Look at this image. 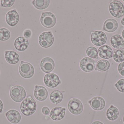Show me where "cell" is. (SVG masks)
<instances>
[{
    "label": "cell",
    "mask_w": 124,
    "mask_h": 124,
    "mask_svg": "<svg viewBox=\"0 0 124 124\" xmlns=\"http://www.w3.org/2000/svg\"><path fill=\"white\" fill-rule=\"evenodd\" d=\"M37 109L36 102L31 96H28L21 103L20 109L22 113L29 116L33 115Z\"/></svg>",
    "instance_id": "6da1fadb"
},
{
    "label": "cell",
    "mask_w": 124,
    "mask_h": 124,
    "mask_svg": "<svg viewBox=\"0 0 124 124\" xmlns=\"http://www.w3.org/2000/svg\"><path fill=\"white\" fill-rule=\"evenodd\" d=\"M9 95L13 101L20 103L25 99L26 91L23 87L20 85L12 86L9 91Z\"/></svg>",
    "instance_id": "7a4b0ae2"
},
{
    "label": "cell",
    "mask_w": 124,
    "mask_h": 124,
    "mask_svg": "<svg viewBox=\"0 0 124 124\" xmlns=\"http://www.w3.org/2000/svg\"><path fill=\"white\" fill-rule=\"evenodd\" d=\"M19 72L23 78L29 79L34 75L35 69L33 66L30 63L21 61L19 67Z\"/></svg>",
    "instance_id": "3957f363"
},
{
    "label": "cell",
    "mask_w": 124,
    "mask_h": 124,
    "mask_svg": "<svg viewBox=\"0 0 124 124\" xmlns=\"http://www.w3.org/2000/svg\"><path fill=\"white\" fill-rule=\"evenodd\" d=\"M55 15L51 12H45L41 13L40 22L42 25L46 28H51L56 23Z\"/></svg>",
    "instance_id": "277c9868"
},
{
    "label": "cell",
    "mask_w": 124,
    "mask_h": 124,
    "mask_svg": "<svg viewBox=\"0 0 124 124\" xmlns=\"http://www.w3.org/2000/svg\"><path fill=\"white\" fill-rule=\"evenodd\" d=\"M109 10L111 14L116 18H120L124 15V6L119 1H111L109 5Z\"/></svg>",
    "instance_id": "5b68a950"
},
{
    "label": "cell",
    "mask_w": 124,
    "mask_h": 124,
    "mask_svg": "<svg viewBox=\"0 0 124 124\" xmlns=\"http://www.w3.org/2000/svg\"><path fill=\"white\" fill-rule=\"evenodd\" d=\"M39 43L41 47L48 48L52 46L54 41V37L51 31H45L41 33L39 37Z\"/></svg>",
    "instance_id": "8992f818"
},
{
    "label": "cell",
    "mask_w": 124,
    "mask_h": 124,
    "mask_svg": "<svg viewBox=\"0 0 124 124\" xmlns=\"http://www.w3.org/2000/svg\"><path fill=\"white\" fill-rule=\"evenodd\" d=\"M68 108L70 113L75 115H78L82 113L84 106L82 102L77 98H71L68 103Z\"/></svg>",
    "instance_id": "52a82bcc"
},
{
    "label": "cell",
    "mask_w": 124,
    "mask_h": 124,
    "mask_svg": "<svg viewBox=\"0 0 124 124\" xmlns=\"http://www.w3.org/2000/svg\"><path fill=\"white\" fill-rule=\"evenodd\" d=\"M90 39L93 44L97 46H101L106 43L107 38L104 32L101 31H96L91 32Z\"/></svg>",
    "instance_id": "ba28073f"
},
{
    "label": "cell",
    "mask_w": 124,
    "mask_h": 124,
    "mask_svg": "<svg viewBox=\"0 0 124 124\" xmlns=\"http://www.w3.org/2000/svg\"><path fill=\"white\" fill-rule=\"evenodd\" d=\"M43 80L45 85L51 88L56 87L61 82L59 76L53 73L46 74L44 77Z\"/></svg>",
    "instance_id": "9c48e42d"
},
{
    "label": "cell",
    "mask_w": 124,
    "mask_h": 124,
    "mask_svg": "<svg viewBox=\"0 0 124 124\" xmlns=\"http://www.w3.org/2000/svg\"><path fill=\"white\" fill-rule=\"evenodd\" d=\"M96 62L93 59L89 57H85L82 58L79 63L81 69L86 73L92 72L95 68Z\"/></svg>",
    "instance_id": "30bf717a"
},
{
    "label": "cell",
    "mask_w": 124,
    "mask_h": 124,
    "mask_svg": "<svg viewBox=\"0 0 124 124\" xmlns=\"http://www.w3.org/2000/svg\"><path fill=\"white\" fill-rule=\"evenodd\" d=\"M19 19V15L16 9H13L7 12L5 16L7 23L11 27H14L16 25Z\"/></svg>",
    "instance_id": "8fae6325"
},
{
    "label": "cell",
    "mask_w": 124,
    "mask_h": 124,
    "mask_svg": "<svg viewBox=\"0 0 124 124\" xmlns=\"http://www.w3.org/2000/svg\"><path fill=\"white\" fill-rule=\"evenodd\" d=\"M41 70L46 74L50 73L55 67V63L54 60L49 57L43 58L40 63Z\"/></svg>",
    "instance_id": "7c38bea8"
},
{
    "label": "cell",
    "mask_w": 124,
    "mask_h": 124,
    "mask_svg": "<svg viewBox=\"0 0 124 124\" xmlns=\"http://www.w3.org/2000/svg\"><path fill=\"white\" fill-rule=\"evenodd\" d=\"M33 94L35 98L37 100L43 101L47 99L48 92L46 88L44 87L36 85Z\"/></svg>",
    "instance_id": "4fadbf2b"
},
{
    "label": "cell",
    "mask_w": 124,
    "mask_h": 124,
    "mask_svg": "<svg viewBox=\"0 0 124 124\" xmlns=\"http://www.w3.org/2000/svg\"><path fill=\"white\" fill-rule=\"evenodd\" d=\"M91 107L96 111L103 110L105 106L106 102L105 100L100 97H95L88 102Z\"/></svg>",
    "instance_id": "5bb4252c"
},
{
    "label": "cell",
    "mask_w": 124,
    "mask_h": 124,
    "mask_svg": "<svg viewBox=\"0 0 124 124\" xmlns=\"http://www.w3.org/2000/svg\"><path fill=\"white\" fill-rule=\"evenodd\" d=\"M15 48L19 51L22 52L27 49L29 46L28 40L23 36L17 38L14 42Z\"/></svg>",
    "instance_id": "9a60e30c"
},
{
    "label": "cell",
    "mask_w": 124,
    "mask_h": 124,
    "mask_svg": "<svg viewBox=\"0 0 124 124\" xmlns=\"http://www.w3.org/2000/svg\"><path fill=\"white\" fill-rule=\"evenodd\" d=\"M4 58L7 63L11 65H15L19 62L20 59L17 52L12 50L4 51Z\"/></svg>",
    "instance_id": "2e32d148"
},
{
    "label": "cell",
    "mask_w": 124,
    "mask_h": 124,
    "mask_svg": "<svg viewBox=\"0 0 124 124\" xmlns=\"http://www.w3.org/2000/svg\"><path fill=\"white\" fill-rule=\"evenodd\" d=\"M66 109L61 107H57L54 108L50 112L51 118L55 121H59L62 119L65 114Z\"/></svg>",
    "instance_id": "e0dca14e"
},
{
    "label": "cell",
    "mask_w": 124,
    "mask_h": 124,
    "mask_svg": "<svg viewBox=\"0 0 124 124\" xmlns=\"http://www.w3.org/2000/svg\"><path fill=\"white\" fill-rule=\"evenodd\" d=\"M6 116L8 121L12 124H18L21 121V115L16 110H9L6 113Z\"/></svg>",
    "instance_id": "ac0fdd59"
},
{
    "label": "cell",
    "mask_w": 124,
    "mask_h": 124,
    "mask_svg": "<svg viewBox=\"0 0 124 124\" xmlns=\"http://www.w3.org/2000/svg\"><path fill=\"white\" fill-rule=\"evenodd\" d=\"M118 27V22L115 19L110 18L103 23V30L108 33H113L117 30Z\"/></svg>",
    "instance_id": "d6986e66"
},
{
    "label": "cell",
    "mask_w": 124,
    "mask_h": 124,
    "mask_svg": "<svg viewBox=\"0 0 124 124\" xmlns=\"http://www.w3.org/2000/svg\"><path fill=\"white\" fill-rule=\"evenodd\" d=\"M110 43L111 46L116 49H124V40L123 37L119 34L113 35L111 37Z\"/></svg>",
    "instance_id": "ffe728a7"
},
{
    "label": "cell",
    "mask_w": 124,
    "mask_h": 124,
    "mask_svg": "<svg viewBox=\"0 0 124 124\" xmlns=\"http://www.w3.org/2000/svg\"><path fill=\"white\" fill-rule=\"evenodd\" d=\"M99 56L102 59H110L113 57V51L112 48L108 45L101 46L98 49Z\"/></svg>",
    "instance_id": "44dd1931"
},
{
    "label": "cell",
    "mask_w": 124,
    "mask_h": 124,
    "mask_svg": "<svg viewBox=\"0 0 124 124\" xmlns=\"http://www.w3.org/2000/svg\"><path fill=\"white\" fill-rule=\"evenodd\" d=\"M106 116L107 118L111 121H114L117 119L119 116V111L117 107L111 105L107 110Z\"/></svg>",
    "instance_id": "7402d4cb"
},
{
    "label": "cell",
    "mask_w": 124,
    "mask_h": 124,
    "mask_svg": "<svg viewBox=\"0 0 124 124\" xmlns=\"http://www.w3.org/2000/svg\"><path fill=\"white\" fill-rule=\"evenodd\" d=\"M63 97V94L61 91L59 90H55L51 93L49 98L52 103L54 105H57L62 102Z\"/></svg>",
    "instance_id": "603a6c76"
},
{
    "label": "cell",
    "mask_w": 124,
    "mask_h": 124,
    "mask_svg": "<svg viewBox=\"0 0 124 124\" xmlns=\"http://www.w3.org/2000/svg\"><path fill=\"white\" fill-rule=\"evenodd\" d=\"M110 64L109 61L105 59H101L97 62L95 70L100 72H105L109 69Z\"/></svg>",
    "instance_id": "cb8c5ba5"
},
{
    "label": "cell",
    "mask_w": 124,
    "mask_h": 124,
    "mask_svg": "<svg viewBox=\"0 0 124 124\" xmlns=\"http://www.w3.org/2000/svg\"><path fill=\"white\" fill-rule=\"evenodd\" d=\"M49 0H34L32 2L35 8L39 10H43L48 8L50 4Z\"/></svg>",
    "instance_id": "d4e9b609"
},
{
    "label": "cell",
    "mask_w": 124,
    "mask_h": 124,
    "mask_svg": "<svg viewBox=\"0 0 124 124\" xmlns=\"http://www.w3.org/2000/svg\"><path fill=\"white\" fill-rule=\"evenodd\" d=\"M113 58L116 62L121 63L124 61V50L118 49L114 50L113 54Z\"/></svg>",
    "instance_id": "484cf974"
},
{
    "label": "cell",
    "mask_w": 124,
    "mask_h": 124,
    "mask_svg": "<svg viewBox=\"0 0 124 124\" xmlns=\"http://www.w3.org/2000/svg\"><path fill=\"white\" fill-rule=\"evenodd\" d=\"M86 54L88 57L92 59H98V52L96 47L93 46L88 47L86 50Z\"/></svg>",
    "instance_id": "4316f807"
},
{
    "label": "cell",
    "mask_w": 124,
    "mask_h": 124,
    "mask_svg": "<svg viewBox=\"0 0 124 124\" xmlns=\"http://www.w3.org/2000/svg\"><path fill=\"white\" fill-rule=\"evenodd\" d=\"M11 33L9 30L6 28H0V41H6L10 38Z\"/></svg>",
    "instance_id": "83f0119b"
},
{
    "label": "cell",
    "mask_w": 124,
    "mask_h": 124,
    "mask_svg": "<svg viewBox=\"0 0 124 124\" xmlns=\"http://www.w3.org/2000/svg\"><path fill=\"white\" fill-rule=\"evenodd\" d=\"M15 1V0H0V6L4 8H9L13 6Z\"/></svg>",
    "instance_id": "f1b7e54d"
},
{
    "label": "cell",
    "mask_w": 124,
    "mask_h": 124,
    "mask_svg": "<svg viewBox=\"0 0 124 124\" xmlns=\"http://www.w3.org/2000/svg\"><path fill=\"white\" fill-rule=\"evenodd\" d=\"M118 91L122 93H124V79H122L118 81L115 84Z\"/></svg>",
    "instance_id": "f546056e"
},
{
    "label": "cell",
    "mask_w": 124,
    "mask_h": 124,
    "mask_svg": "<svg viewBox=\"0 0 124 124\" xmlns=\"http://www.w3.org/2000/svg\"><path fill=\"white\" fill-rule=\"evenodd\" d=\"M23 36L27 39H28L30 38L32 35V32L31 30L29 29H25L23 31Z\"/></svg>",
    "instance_id": "4dcf8cb0"
},
{
    "label": "cell",
    "mask_w": 124,
    "mask_h": 124,
    "mask_svg": "<svg viewBox=\"0 0 124 124\" xmlns=\"http://www.w3.org/2000/svg\"><path fill=\"white\" fill-rule=\"evenodd\" d=\"M118 69L119 74L124 77V61L119 65Z\"/></svg>",
    "instance_id": "1f68e13d"
},
{
    "label": "cell",
    "mask_w": 124,
    "mask_h": 124,
    "mask_svg": "<svg viewBox=\"0 0 124 124\" xmlns=\"http://www.w3.org/2000/svg\"><path fill=\"white\" fill-rule=\"evenodd\" d=\"M42 112L43 114L46 116H48L50 113V110L49 108L46 106L43 107L42 109Z\"/></svg>",
    "instance_id": "d6a6232c"
},
{
    "label": "cell",
    "mask_w": 124,
    "mask_h": 124,
    "mask_svg": "<svg viewBox=\"0 0 124 124\" xmlns=\"http://www.w3.org/2000/svg\"><path fill=\"white\" fill-rule=\"evenodd\" d=\"M3 104L1 100L0 99V113L3 112Z\"/></svg>",
    "instance_id": "836d02e7"
},
{
    "label": "cell",
    "mask_w": 124,
    "mask_h": 124,
    "mask_svg": "<svg viewBox=\"0 0 124 124\" xmlns=\"http://www.w3.org/2000/svg\"><path fill=\"white\" fill-rule=\"evenodd\" d=\"M92 124H103L101 122L98 121H96L94 122Z\"/></svg>",
    "instance_id": "e575fe53"
},
{
    "label": "cell",
    "mask_w": 124,
    "mask_h": 124,
    "mask_svg": "<svg viewBox=\"0 0 124 124\" xmlns=\"http://www.w3.org/2000/svg\"><path fill=\"white\" fill-rule=\"evenodd\" d=\"M121 23L122 25H124V17L122 19L121 21Z\"/></svg>",
    "instance_id": "d590c367"
},
{
    "label": "cell",
    "mask_w": 124,
    "mask_h": 124,
    "mask_svg": "<svg viewBox=\"0 0 124 124\" xmlns=\"http://www.w3.org/2000/svg\"><path fill=\"white\" fill-rule=\"evenodd\" d=\"M122 37H123V38H124V30H123V31H122Z\"/></svg>",
    "instance_id": "8d00e7d4"
},
{
    "label": "cell",
    "mask_w": 124,
    "mask_h": 124,
    "mask_svg": "<svg viewBox=\"0 0 124 124\" xmlns=\"http://www.w3.org/2000/svg\"><path fill=\"white\" fill-rule=\"evenodd\" d=\"M123 122H124V116H123Z\"/></svg>",
    "instance_id": "74e56055"
},
{
    "label": "cell",
    "mask_w": 124,
    "mask_h": 124,
    "mask_svg": "<svg viewBox=\"0 0 124 124\" xmlns=\"http://www.w3.org/2000/svg\"><path fill=\"white\" fill-rule=\"evenodd\" d=\"M123 1H124V0H123Z\"/></svg>",
    "instance_id": "f35d334b"
}]
</instances>
